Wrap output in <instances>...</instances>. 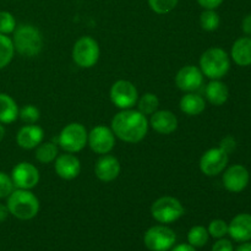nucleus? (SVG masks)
<instances>
[{
  "mask_svg": "<svg viewBox=\"0 0 251 251\" xmlns=\"http://www.w3.org/2000/svg\"><path fill=\"white\" fill-rule=\"evenodd\" d=\"M110 129L115 137L127 144H137L146 137L149 131V120L146 115L135 109H123L112 119Z\"/></svg>",
  "mask_w": 251,
  "mask_h": 251,
  "instance_id": "f257e3e1",
  "label": "nucleus"
},
{
  "mask_svg": "<svg viewBox=\"0 0 251 251\" xmlns=\"http://www.w3.org/2000/svg\"><path fill=\"white\" fill-rule=\"evenodd\" d=\"M15 51L25 58H34L43 49V36L33 25L24 24L15 28L12 37Z\"/></svg>",
  "mask_w": 251,
  "mask_h": 251,
  "instance_id": "f03ea898",
  "label": "nucleus"
},
{
  "mask_svg": "<svg viewBox=\"0 0 251 251\" xmlns=\"http://www.w3.org/2000/svg\"><path fill=\"white\" fill-rule=\"evenodd\" d=\"M10 215L21 221H29L39 212V200L31 190L15 189L6 202Z\"/></svg>",
  "mask_w": 251,
  "mask_h": 251,
  "instance_id": "7ed1b4c3",
  "label": "nucleus"
},
{
  "mask_svg": "<svg viewBox=\"0 0 251 251\" xmlns=\"http://www.w3.org/2000/svg\"><path fill=\"white\" fill-rule=\"evenodd\" d=\"M200 70L210 80H221L230 69V58L225 49L212 47L202 53L200 58Z\"/></svg>",
  "mask_w": 251,
  "mask_h": 251,
  "instance_id": "20e7f679",
  "label": "nucleus"
},
{
  "mask_svg": "<svg viewBox=\"0 0 251 251\" xmlns=\"http://www.w3.org/2000/svg\"><path fill=\"white\" fill-rule=\"evenodd\" d=\"M100 55V44L95 38L83 36L75 42L73 48V60L82 69H91L98 63Z\"/></svg>",
  "mask_w": 251,
  "mask_h": 251,
  "instance_id": "39448f33",
  "label": "nucleus"
},
{
  "mask_svg": "<svg viewBox=\"0 0 251 251\" xmlns=\"http://www.w3.org/2000/svg\"><path fill=\"white\" fill-rule=\"evenodd\" d=\"M88 131L80 123L65 125L58 136V145L68 153H77L87 145Z\"/></svg>",
  "mask_w": 251,
  "mask_h": 251,
  "instance_id": "423d86ee",
  "label": "nucleus"
},
{
  "mask_svg": "<svg viewBox=\"0 0 251 251\" xmlns=\"http://www.w3.org/2000/svg\"><path fill=\"white\" fill-rule=\"evenodd\" d=\"M184 206L173 196H162L151 206V215L162 225H171L183 217Z\"/></svg>",
  "mask_w": 251,
  "mask_h": 251,
  "instance_id": "0eeeda50",
  "label": "nucleus"
},
{
  "mask_svg": "<svg viewBox=\"0 0 251 251\" xmlns=\"http://www.w3.org/2000/svg\"><path fill=\"white\" fill-rule=\"evenodd\" d=\"M176 242V235L173 229L167 226H153L144 237L146 248L151 251H169Z\"/></svg>",
  "mask_w": 251,
  "mask_h": 251,
  "instance_id": "6e6552de",
  "label": "nucleus"
},
{
  "mask_svg": "<svg viewBox=\"0 0 251 251\" xmlns=\"http://www.w3.org/2000/svg\"><path fill=\"white\" fill-rule=\"evenodd\" d=\"M110 100L119 109H131L139 100L137 88L131 81L118 80L110 87Z\"/></svg>",
  "mask_w": 251,
  "mask_h": 251,
  "instance_id": "1a4fd4ad",
  "label": "nucleus"
},
{
  "mask_svg": "<svg viewBox=\"0 0 251 251\" xmlns=\"http://www.w3.org/2000/svg\"><path fill=\"white\" fill-rule=\"evenodd\" d=\"M229 154L226 153L221 147L210 149L201 156L200 171L206 176H216L222 173L227 168Z\"/></svg>",
  "mask_w": 251,
  "mask_h": 251,
  "instance_id": "9d476101",
  "label": "nucleus"
},
{
  "mask_svg": "<svg viewBox=\"0 0 251 251\" xmlns=\"http://www.w3.org/2000/svg\"><path fill=\"white\" fill-rule=\"evenodd\" d=\"M87 144L95 153L108 154L115 146V135L110 127L97 125L88 132Z\"/></svg>",
  "mask_w": 251,
  "mask_h": 251,
  "instance_id": "9b49d317",
  "label": "nucleus"
},
{
  "mask_svg": "<svg viewBox=\"0 0 251 251\" xmlns=\"http://www.w3.org/2000/svg\"><path fill=\"white\" fill-rule=\"evenodd\" d=\"M11 179L16 189L31 190L36 188L39 183V171L36 166L28 162L17 163L12 168Z\"/></svg>",
  "mask_w": 251,
  "mask_h": 251,
  "instance_id": "f8f14e48",
  "label": "nucleus"
},
{
  "mask_svg": "<svg viewBox=\"0 0 251 251\" xmlns=\"http://www.w3.org/2000/svg\"><path fill=\"white\" fill-rule=\"evenodd\" d=\"M223 186L230 193H242L250 181V173L243 164H233L223 173Z\"/></svg>",
  "mask_w": 251,
  "mask_h": 251,
  "instance_id": "ddd939ff",
  "label": "nucleus"
},
{
  "mask_svg": "<svg viewBox=\"0 0 251 251\" xmlns=\"http://www.w3.org/2000/svg\"><path fill=\"white\" fill-rule=\"evenodd\" d=\"M203 74L199 66L186 65L176 73V85L183 92H195L202 86Z\"/></svg>",
  "mask_w": 251,
  "mask_h": 251,
  "instance_id": "4468645a",
  "label": "nucleus"
},
{
  "mask_svg": "<svg viewBox=\"0 0 251 251\" xmlns=\"http://www.w3.org/2000/svg\"><path fill=\"white\" fill-rule=\"evenodd\" d=\"M54 169L59 178L64 180H73L77 178L81 172L80 159L74 153L59 154L54 161Z\"/></svg>",
  "mask_w": 251,
  "mask_h": 251,
  "instance_id": "2eb2a0df",
  "label": "nucleus"
},
{
  "mask_svg": "<svg viewBox=\"0 0 251 251\" xmlns=\"http://www.w3.org/2000/svg\"><path fill=\"white\" fill-rule=\"evenodd\" d=\"M120 171H122V167H120L119 159L109 153L102 154V157L96 162V176L104 183H110V181L115 180L119 176Z\"/></svg>",
  "mask_w": 251,
  "mask_h": 251,
  "instance_id": "dca6fc26",
  "label": "nucleus"
},
{
  "mask_svg": "<svg viewBox=\"0 0 251 251\" xmlns=\"http://www.w3.org/2000/svg\"><path fill=\"white\" fill-rule=\"evenodd\" d=\"M149 124L161 135H171L178 129V118L171 110H157L151 115Z\"/></svg>",
  "mask_w": 251,
  "mask_h": 251,
  "instance_id": "f3484780",
  "label": "nucleus"
},
{
  "mask_svg": "<svg viewBox=\"0 0 251 251\" xmlns=\"http://www.w3.org/2000/svg\"><path fill=\"white\" fill-rule=\"evenodd\" d=\"M228 234L239 243L251 240V215L239 213L228 225Z\"/></svg>",
  "mask_w": 251,
  "mask_h": 251,
  "instance_id": "a211bd4d",
  "label": "nucleus"
},
{
  "mask_svg": "<svg viewBox=\"0 0 251 251\" xmlns=\"http://www.w3.org/2000/svg\"><path fill=\"white\" fill-rule=\"evenodd\" d=\"M44 131L41 126L36 124L25 125L19 130L16 135V142L21 149L33 150L43 142Z\"/></svg>",
  "mask_w": 251,
  "mask_h": 251,
  "instance_id": "6ab92c4d",
  "label": "nucleus"
},
{
  "mask_svg": "<svg viewBox=\"0 0 251 251\" xmlns=\"http://www.w3.org/2000/svg\"><path fill=\"white\" fill-rule=\"evenodd\" d=\"M230 58L237 65L243 68L251 65V37H240L233 43Z\"/></svg>",
  "mask_w": 251,
  "mask_h": 251,
  "instance_id": "aec40b11",
  "label": "nucleus"
},
{
  "mask_svg": "<svg viewBox=\"0 0 251 251\" xmlns=\"http://www.w3.org/2000/svg\"><path fill=\"white\" fill-rule=\"evenodd\" d=\"M205 95L211 104L220 107L225 104L229 98V90L227 85L221 80H211V82L206 86Z\"/></svg>",
  "mask_w": 251,
  "mask_h": 251,
  "instance_id": "412c9836",
  "label": "nucleus"
},
{
  "mask_svg": "<svg viewBox=\"0 0 251 251\" xmlns=\"http://www.w3.org/2000/svg\"><path fill=\"white\" fill-rule=\"evenodd\" d=\"M179 108L184 114L189 115V117H196L205 110L206 102L198 93L189 92L180 98Z\"/></svg>",
  "mask_w": 251,
  "mask_h": 251,
  "instance_id": "4be33fe9",
  "label": "nucleus"
},
{
  "mask_svg": "<svg viewBox=\"0 0 251 251\" xmlns=\"http://www.w3.org/2000/svg\"><path fill=\"white\" fill-rule=\"evenodd\" d=\"M19 107L11 96L0 93V123L11 124L19 118Z\"/></svg>",
  "mask_w": 251,
  "mask_h": 251,
  "instance_id": "5701e85b",
  "label": "nucleus"
},
{
  "mask_svg": "<svg viewBox=\"0 0 251 251\" xmlns=\"http://www.w3.org/2000/svg\"><path fill=\"white\" fill-rule=\"evenodd\" d=\"M59 156V150L56 144L54 142H41L38 146L36 147V157L37 161L42 164H49L51 162H54L56 159V157Z\"/></svg>",
  "mask_w": 251,
  "mask_h": 251,
  "instance_id": "b1692460",
  "label": "nucleus"
},
{
  "mask_svg": "<svg viewBox=\"0 0 251 251\" xmlns=\"http://www.w3.org/2000/svg\"><path fill=\"white\" fill-rule=\"evenodd\" d=\"M137 110L144 115H152L158 110L159 100L154 93L147 92L137 100Z\"/></svg>",
  "mask_w": 251,
  "mask_h": 251,
  "instance_id": "393cba45",
  "label": "nucleus"
},
{
  "mask_svg": "<svg viewBox=\"0 0 251 251\" xmlns=\"http://www.w3.org/2000/svg\"><path fill=\"white\" fill-rule=\"evenodd\" d=\"M15 48L12 39L6 34L0 33V70L6 68L14 58Z\"/></svg>",
  "mask_w": 251,
  "mask_h": 251,
  "instance_id": "a878e982",
  "label": "nucleus"
},
{
  "mask_svg": "<svg viewBox=\"0 0 251 251\" xmlns=\"http://www.w3.org/2000/svg\"><path fill=\"white\" fill-rule=\"evenodd\" d=\"M208 238H210L208 230L203 226H195L188 233V242L194 248L205 247L208 242Z\"/></svg>",
  "mask_w": 251,
  "mask_h": 251,
  "instance_id": "bb28decb",
  "label": "nucleus"
},
{
  "mask_svg": "<svg viewBox=\"0 0 251 251\" xmlns=\"http://www.w3.org/2000/svg\"><path fill=\"white\" fill-rule=\"evenodd\" d=\"M221 17L216 10H203L200 15V26L203 31L213 32L220 27Z\"/></svg>",
  "mask_w": 251,
  "mask_h": 251,
  "instance_id": "cd10ccee",
  "label": "nucleus"
},
{
  "mask_svg": "<svg viewBox=\"0 0 251 251\" xmlns=\"http://www.w3.org/2000/svg\"><path fill=\"white\" fill-rule=\"evenodd\" d=\"M147 1L152 11L158 15H166L176 9L179 0H147Z\"/></svg>",
  "mask_w": 251,
  "mask_h": 251,
  "instance_id": "c85d7f7f",
  "label": "nucleus"
},
{
  "mask_svg": "<svg viewBox=\"0 0 251 251\" xmlns=\"http://www.w3.org/2000/svg\"><path fill=\"white\" fill-rule=\"evenodd\" d=\"M39 117H41L39 109L33 104H27L19 110V118L26 125L36 124L39 120Z\"/></svg>",
  "mask_w": 251,
  "mask_h": 251,
  "instance_id": "c756f323",
  "label": "nucleus"
},
{
  "mask_svg": "<svg viewBox=\"0 0 251 251\" xmlns=\"http://www.w3.org/2000/svg\"><path fill=\"white\" fill-rule=\"evenodd\" d=\"M16 27V20L11 12L0 11V33L6 34V36L10 33H14Z\"/></svg>",
  "mask_w": 251,
  "mask_h": 251,
  "instance_id": "7c9ffc66",
  "label": "nucleus"
},
{
  "mask_svg": "<svg viewBox=\"0 0 251 251\" xmlns=\"http://www.w3.org/2000/svg\"><path fill=\"white\" fill-rule=\"evenodd\" d=\"M208 234L216 239L225 238L228 234V225L223 220H213L207 228Z\"/></svg>",
  "mask_w": 251,
  "mask_h": 251,
  "instance_id": "2f4dec72",
  "label": "nucleus"
},
{
  "mask_svg": "<svg viewBox=\"0 0 251 251\" xmlns=\"http://www.w3.org/2000/svg\"><path fill=\"white\" fill-rule=\"evenodd\" d=\"M14 190L15 185L11 176L5 172H0V199H7Z\"/></svg>",
  "mask_w": 251,
  "mask_h": 251,
  "instance_id": "473e14b6",
  "label": "nucleus"
},
{
  "mask_svg": "<svg viewBox=\"0 0 251 251\" xmlns=\"http://www.w3.org/2000/svg\"><path fill=\"white\" fill-rule=\"evenodd\" d=\"M220 147L226 152V153L230 154L232 152L235 151V149H237V141H235V139L233 136H226L225 139L221 141Z\"/></svg>",
  "mask_w": 251,
  "mask_h": 251,
  "instance_id": "72a5a7b5",
  "label": "nucleus"
},
{
  "mask_svg": "<svg viewBox=\"0 0 251 251\" xmlns=\"http://www.w3.org/2000/svg\"><path fill=\"white\" fill-rule=\"evenodd\" d=\"M211 251H234V249H233V244L230 240L221 238V239H218L217 242L213 244L212 250Z\"/></svg>",
  "mask_w": 251,
  "mask_h": 251,
  "instance_id": "f704fd0d",
  "label": "nucleus"
},
{
  "mask_svg": "<svg viewBox=\"0 0 251 251\" xmlns=\"http://www.w3.org/2000/svg\"><path fill=\"white\" fill-rule=\"evenodd\" d=\"M203 10H216L222 5L223 0H196Z\"/></svg>",
  "mask_w": 251,
  "mask_h": 251,
  "instance_id": "c9c22d12",
  "label": "nucleus"
},
{
  "mask_svg": "<svg viewBox=\"0 0 251 251\" xmlns=\"http://www.w3.org/2000/svg\"><path fill=\"white\" fill-rule=\"evenodd\" d=\"M242 29L245 36L251 37V14H248L242 21Z\"/></svg>",
  "mask_w": 251,
  "mask_h": 251,
  "instance_id": "e433bc0d",
  "label": "nucleus"
},
{
  "mask_svg": "<svg viewBox=\"0 0 251 251\" xmlns=\"http://www.w3.org/2000/svg\"><path fill=\"white\" fill-rule=\"evenodd\" d=\"M10 212H9V208H7L6 205L4 203H0V223L5 222L6 218L9 217Z\"/></svg>",
  "mask_w": 251,
  "mask_h": 251,
  "instance_id": "4c0bfd02",
  "label": "nucleus"
},
{
  "mask_svg": "<svg viewBox=\"0 0 251 251\" xmlns=\"http://www.w3.org/2000/svg\"><path fill=\"white\" fill-rule=\"evenodd\" d=\"M171 251H196V249L190 244H179L172 248Z\"/></svg>",
  "mask_w": 251,
  "mask_h": 251,
  "instance_id": "58836bf2",
  "label": "nucleus"
},
{
  "mask_svg": "<svg viewBox=\"0 0 251 251\" xmlns=\"http://www.w3.org/2000/svg\"><path fill=\"white\" fill-rule=\"evenodd\" d=\"M235 251H251V243H249V242L243 243L242 245H239V247H238V249Z\"/></svg>",
  "mask_w": 251,
  "mask_h": 251,
  "instance_id": "ea45409f",
  "label": "nucleus"
},
{
  "mask_svg": "<svg viewBox=\"0 0 251 251\" xmlns=\"http://www.w3.org/2000/svg\"><path fill=\"white\" fill-rule=\"evenodd\" d=\"M5 127H4V124H1V123H0V142L2 141V140H4V137H5Z\"/></svg>",
  "mask_w": 251,
  "mask_h": 251,
  "instance_id": "a19ab883",
  "label": "nucleus"
}]
</instances>
